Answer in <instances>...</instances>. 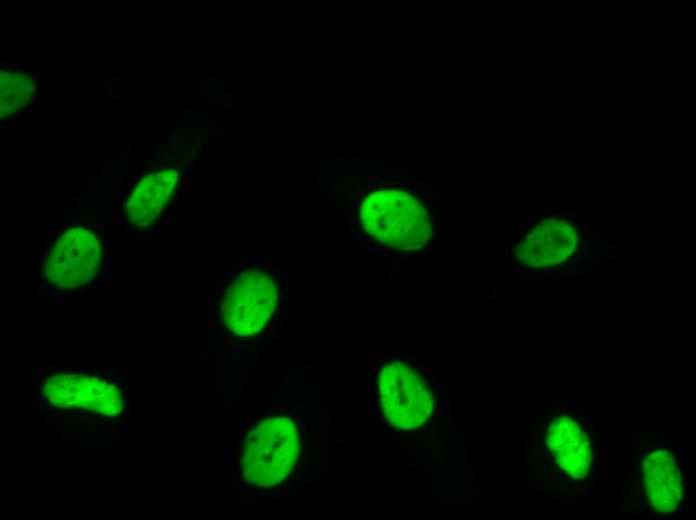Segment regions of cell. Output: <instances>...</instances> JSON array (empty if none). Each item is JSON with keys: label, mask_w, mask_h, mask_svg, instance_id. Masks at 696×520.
<instances>
[{"label": "cell", "mask_w": 696, "mask_h": 520, "mask_svg": "<svg viewBox=\"0 0 696 520\" xmlns=\"http://www.w3.org/2000/svg\"><path fill=\"white\" fill-rule=\"evenodd\" d=\"M583 275H584L583 272H576V276H583Z\"/></svg>", "instance_id": "15"}, {"label": "cell", "mask_w": 696, "mask_h": 520, "mask_svg": "<svg viewBox=\"0 0 696 520\" xmlns=\"http://www.w3.org/2000/svg\"><path fill=\"white\" fill-rule=\"evenodd\" d=\"M359 219L371 238L405 251L423 247L433 233V221L426 205L404 189L369 192L360 203Z\"/></svg>", "instance_id": "1"}, {"label": "cell", "mask_w": 696, "mask_h": 520, "mask_svg": "<svg viewBox=\"0 0 696 520\" xmlns=\"http://www.w3.org/2000/svg\"><path fill=\"white\" fill-rule=\"evenodd\" d=\"M378 398L386 420L400 430L418 428L434 410V398L427 384L418 371L402 362L382 368Z\"/></svg>", "instance_id": "4"}, {"label": "cell", "mask_w": 696, "mask_h": 520, "mask_svg": "<svg viewBox=\"0 0 696 520\" xmlns=\"http://www.w3.org/2000/svg\"><path fill=\"white\" fill-rule=\"evenodd\" d=\"M641 476L647 499L661 514H671L682 500V484L674 454L666 449L649 452L643 459Z\"/></svg>", "instance_id": "9"}, {"label": "cell", "mask_w": 696, "mask_h": 520, "mask_svg": "<svg viewBox=\"0 0 696 520\" xmlns=\"http://www.w3.org/2000/svg\"><path fill=\"white\" fill-rule=\"evenodd\" d=\"M279 294L278 283L269 271H243L222 295L221 316L225 326L242 337L259 333L273 315Z\"/></svg>", "instance_id": "3"}, {"label": "cell", "mask_w": 696, "mask_h": 520, "mask_svg": "<svg viewBox=\"0 0 696 520\" xmlns=\"http://www.w3.org/2000/svg\"><path fill=\"white\" fill-rule=\"evenodd\" d=\"M300 452L299 432L289 417L259 422L246 436L240 460L247 483L273 487L293 471Z\"/></svg>", "instance_id": "2"}, {"label": "cell", "mask_w": 696, "mask_h": 520, "mask_svg": "<svg viewBox=\"0 0 696 520\" xmlns=\"http://www.w3.org/2000/svg\"><path fill=\"white\" fill-rule=\"evenodd\" d=\"M545 445L568 476L584 478L591 468L593 447L586 431L570 415L553 419L545 432Z\"/></svg>", "instance_id": "8"}, {"label": "cell", "mask_w": 696, "mask_h": 520, "mask_svg": "<svg viewBox=\"0 0 696 520\" xmlns=\"http://www.w3.org/2000/svg\"><path fill=\"white\" fill-rule=\"evenodd\" d=\"M568 243H569V241H568L567 239H564V238H563V239H562V244H561L560 249L563 250V251H566V250L568 249V247H569V244H568Z\"/></svg>", "instance_id": "11"}, {"label": "cell", "mask_w": 696, "mask_h": 520, "mask_svg": "<svg viewBox=\"0 0 696 520\" xmlns=\"http://www.w3.org/2000/svg\"><path fill=\"white\" fill-rule=\"evenodd\" d=\"M546 253H548V254H550V255H553V254L555 253V248H554L553 246H548V245H547ZM546 253H545V254H546Z\"/></svg>", "instance_id": "12"}, {"label": "cell", "mask_w": 696, "mask_h": 520, "mask_svg": "<svg viewBox=\"0 0 696 520\" xmlns=\"http://www.w3.org/2000/svg\"><path fill=\"white\" fill-rule=\"evenodd\" d=\"M102 245L89 228L74 226L65 231L47 254L45 275L60 288H76L89 283L99 271Z\"/></svg>", "instance_id": "5"}, {"label": "cell", "mask_w": 696, "mask_h": 520, "mask_svg": "<svg viewBox=\"0 0 696 520\" xmlns=\"http://www.w3.org/2000/svg\"><path fill=\"white\" fill-rule=\"evenodd\" d=\"M584 269H588V266H587V265H584Z\"/></svg>", "instance_id": "16"}, {"label": "cell", "mask_w": 696, "mask_h": 520, "mask_svg": "<svg viewBox=\"0 0 696 520\" xmlns=\"http://www.w3.org/2000/svg\"><path fill=\"white\" fill-rule=\"evenodd\" d=\"M574 252H575V247L569 245L568 249L566 250V253L569 255V254L574 253Z\"/></svg>", "instance_id": "13"}, {"label": "cell", "mask_w": 696, "mask_h": 520, "mask_svg": "<svg viewBox=\"0 0 696 520\" xmlns=\"http://www.w3.org/2000/svg\"><path fill=\"white\" fill-rule=\"evenodd\" d=\"M33 82L21 72H1V115L23 109L33 94Z\"/></svg>", "instance_id": "10"}, {"label": "cell", "mask_w": 696, "mask_h": 520, "mask_svg": "<svg viewBox=\"0 0 696 520\" xmlns=\"http://www.w3.org/2000/svg\"><path fill=\"white\" fill-rule=\"evenodd\" d=\"M599 238H600V237H599V233H598V232H597V233H593V239H597V240H598Z\"/></svg>", "instance_id": "14"}, {"label": "cell", "mask_w": 696, "mask_h": 520, "mask_svg": "<svg viewBox=\"0 0 696 520\" xmlns=\"http://www.w3.org/2000/svg\"><path fill=\"white\" fill-rule=\"evenodd\" d=\"M43 391L49 402L61 409L81 408L116 416L124 407L121 391L115 384L86 374L51 376Z\"/></svg>", "instance_id": "6"}, {"label": "cell", "mask_w": 696, "mask_h": 520, "mask_svg": "<svg viewBox=\"0 0 696 520\" xmlns=\"http://www.w3.org/2000/svg\"><path fill=\"white\" fill-rule=\"evenodd\" d=\"M182 174L174 167L151 171L134 186L126 200V217L130 224L146 227L154 223L174 200Z\"/></svg>", "instance_id": "7"}]
</instances>
